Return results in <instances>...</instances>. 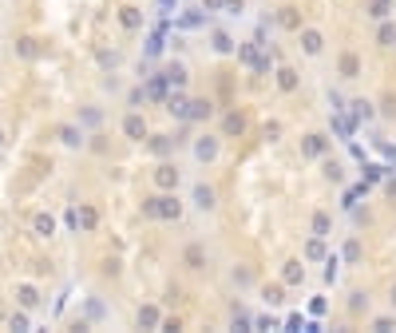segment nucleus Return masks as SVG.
Returning a JSON list of instances; mask_svg holds the SVG:
<instances>
[{
  "label": "nucleus",
  "instance_id": "4",
  "mask_svg": "<svg viewBox=\"0 0 396 333\" xmlns=\"http://www.w3.org/2000/svg\"><path fill=\"white\" fill-rule=\"evenodd\" d=\"M305 48H309V52H321V36H317V32H305Z\"/></svg>",
  "mask_w": 396,
  "mask_h": 333
},
{
  "label": "nucleus",
  "instance_id": "6",
  "mask_svg": "<svg viewBox=\"0 0 396 333\" xmlns=\"http://www.w3.org/2000/svg\"><path fill=\"white\" fill-rule=\"evenodd\" d=\"M214 155V143H198V159H210Z\"/></svg>",
  "mask_w": 396,
  "mask_h": 333
},
{
  "label": "nucleus",
  "instance_id": "3",
  "mask_svg": "<svg viewBox=\"0 0 396 333\" xmlns=\"http://www.w3.org/2000/svg\"><path fill=\"white\" fill-rule=\"evenodd\" d=\"M186 266H194V270L202 266V250H198V246H190V250H186Z\"/></svg>",
  "mask_w": 396,
  "mask_h": 333
},
{
  "label": "nucleus",
  "instance_id": "2",
  "mask_svg": "<svg viewBox=\"0 0 396 333\" xmlns=\"http://www.w3.org/2000/svg\"><path fill=\"white\" fill-rule=\"evenodd\" d=\"M194 198H198V206H214V194H210L206 186H198V190H194Z\"/></svg>",
  "mask_w": 396,
  "mask_h": 333
},
{
  "label": "nucleus",
  "instance_id": "1",
  "mask_svg": "<svg viewBox=\"0 0 396 333\" xmlns=\"http://www.w3.org/2000/svg\"><path fill=\"white\" fill-rule=\"evenodd\" d=\"M127 135H131V139H143V119H139V115L127 119Z\"/></svg>",
  "mask_w": 396,
  "mask_h": 333
},
{
  "label": "nucleus",
  "instance_id": "5",
  "mask_svg": "<svg viewBox=\"0 0 396 333\" xmlns=\"http://www.w3.org/2000/svg\"><path fill=\"white\" fill-rule=\"evenodd\" d=\"M159 182H163V186H170V182H178V174H174L170 166H163V170H159Z\"/></svg>",
  "mask_w": 396,
  "mask_h": 333
}]
</instances>
